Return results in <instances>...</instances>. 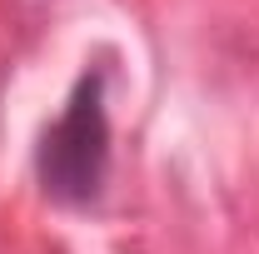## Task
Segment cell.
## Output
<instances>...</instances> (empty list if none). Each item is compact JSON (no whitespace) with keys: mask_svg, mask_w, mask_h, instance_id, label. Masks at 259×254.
Returning a JSON list of instances; mask_svg holds the SVG:
<instances>
[{"mask_svg":"<svg viewBox=\"0 0 259 254\" xmlns=\"http://www.w3.org/2000/svg\"><path fill=\"white\" fill-rule=\"evenodd\" d=\"M35 180L55 204L85 209L95 204L110 180V105H105V70H85L65 110L45 125L35 145Z\"/></svg>","mask_w":259,"mask_h":254,"instance_id":"cell-1","label":"cell"}]
</instances>
